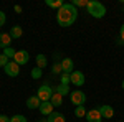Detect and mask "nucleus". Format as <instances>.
Segmentation results:
<instances>
[{
  "instance_id": "nucleus-10",
  "label": "nucleus",
  "mask_w": 124,
  "mask_h": 122,
  "mask_svg": "<svg viewBox=\"0 0 124 122\" xmlns=\"http://www.w3.org/2000/svg\"><path fill=\"white\" fill-rule=\"evenodd\" d=\"M99 112L103 115V119H113L114 117V109L111 106H99Z\"/></svg>"
},
{
  "instance_id": "nucleus-19",
  "label": "nucleus",
  "mask_w": 124,
  "mask_h": 122,
  "mask_svg": "<svg viewBox=\"0 0 124 122\" xmlns=\"http://www.w3.org/2000/svg\"><path fill=\"white\" fill-rule=\"evenodd\" d=\"M55 93L61 94V96H66V94H71V91H70V86H65V84H60L55 89Z\"/></svg>"
},
{
  "instance_id": "nucleus-6",
  "label": "nucleus",
  "mask_w": 124,
  "mask_h": 122,
  "mask_svg": "<svg viewBox=\"0 0 124 122\" xmlns=\"http://www.w3.org/2000/svg\"><path fill=\"white\" fill-rule=\"evenodd\" d=\"M3 69H5V74L10 76V78H15V76L20 74V65H17L15 61H10Z\"/></svg>"
},
{
  "instance_id": "nucleus-12",
  "label": "nucleus",
  "mask_w": 124,
  "mask_h": 122,
  "mask_svg": "<svg viewBox=\"0 0 124 122\" xmlns=\"http://www.w3.org/2000/svg\"><path fill=\"white\" fill-rule=\"evenodd\" d=\"M73 68H75V65H73V59H71V58H65V59L61 61V69H63V73L71 74V73H73Z\"/></svg>"
},
{
  "instance_id": "nucleus-17",
  "label": "nucleus",
  "mask_w": 124,
  "mask_h": 122,
  "mask_svg": "<svg viewBox=\"0 0 124 122\" xmlns=\"http://www.w3.org/2000/svg\"><path fill=\"white\" fill-rule=\"evenodd\" d=\"M45 3H46L48 7H51V8H58V10L65 5V2H63V0H46Z\"/></svg>"
},
{
  "instance_id": "nucleus-16",
  "label": "nucleus",
  "mask_w": 124,
  "mask_h": 122,
  "mask_svg": "<svg viewBox=\"0 0 124 122\" xmlns=\"http://www.w3.org/2000/svg\"><path fill=\"white\" fill-rule=\"evenodd\" d=\"M50 102L53 104V107H58V106H61L63 104V96L58 93H53V96H51V99H50Z\"/></svg>"
},
{
  "instance_id": "nucleus-29",
  "label": "nucleus",
  "mask_w": 124,
  "mask_h": 122,
  "mask_svg": "<svg viewBox=\"0 0 124 122\" xmlns=\"http://www.w3.org/2000/svg\"><path fill=\"white\" fill-rule=\"evenodd\" d=\"M0 122H10V117L5 114H0Z\"/></svg>"
},
{
  "instance_id": "nucleus-32",
  "label": "nucleus",
  "mask_w": 124,
  "mask_h": 122,
  "mask_svg": "<svg viewBox=\"0 0 124 122\" xmlns=\"http://www.w3.org/2000/svg\"><path fill=\"white\" fill-rule=\"evenodd\" d=\"M121 87H123V89H124V81H123V83H121Z\"/></svg>"
},
{
  "instance_id": "nucleus-5",
  "label": "nucleus",
  "mask_w": 124,
  "mask_h": 122,
  "mask_svg": "<svg viewBox=\"0 0 124 122\" xmlns=\"http://www.w3.org/2000/svg\"><path fill=\"white\" fill-rule=\"evenodd\" d=\"M30 59V55L27 50H17V55H15V58H13V61L17 63V65H27Z\"/></svg>"
},
{
  "instance_id": "nucleus-11",
  "label": "nucleus",
  "mask_w": 124,
  "mask_h": 122,
  "mask_svg": "<svg viewBox=\"0 0 124 122\" xmlns=\"http://www.w3.org/2000/svg\"><path fill=\"white\" fill-rule=\"evenodd\" d=\"M40 104H41V101L38 99V96H30L28 99H27V107H28L30 111L40 109Z\"/></svg>"
},
{
  "instance_id": "nucleus-20",
  "label": "nucleus",
  "mask_w": 124,
  "mask_h": 122,
  "mask_svg": "<svg viewBox=\"0 0 124 122\" xmlns=\"http://www.w3.org/2000/svg\"><path fill=\"white\" fill-rule=\"evenodd\" d=\"M86 112H88V111H86L85 106H78L76 109H75V115H76V117H86Z\"/></svg>"
},
{
  "instance_id": "nucleus-2",
  "label": "nucleus",
  "mask_w": 124,
  "mask_h": 122,
  "mask_svg": "<svg viewBox=\"0 0 124 122\" xmlns=\"http://www.w3.org/2000/svg\"><path fill=\"white\" fill-rule=\"evenodd\" d=\"M86 12L93 18H103L106 15V7L101 2H98V0H89L88 2V7H86Z\"/></svg>"
},
{
  "instance_id": "nucleus-27",
  "label": "nucleus",
  "mask_w": 124,
  "mask_h": 122,
  "mask_svg": "<svg viewBox=\"0 0 124 122\" xmlns=\"http://www.w3.org/2000/svg\"><path fill=\"white\" fill-rule=\"evenodd\" d=\"M51 71H53V74H61L63 73V69H61V63L60 65H53V68H51Z\"/></svg>"
},
{
  "instance_id": "nucleus-4",
  "label": "nucleus",
  "mask_w": 124,
  "mask_h": 122,
  "mask_svg": "<svg viewBox=\"0 0 124 122\" xmlns=\"http://www.w3.org/2000/svg\"><path fill=\"white\" fill-rule=\"evenodd\" d=\"M70 99H71V104H75L76 107H78V106H85V102H86V94L83 93V91L76 89V91H71Z\"/></svg>"
},
{
  "instance_id": "nucleus-24",
  "label": "nucleus",
  "mask_w": 124,
  "mask_h": 122,
  "mask_svg": "<svg viewBox=\"0 0 124 122\" xmlns=\"http://www.w3.org/2000/svg\"><path fill=\"white\" fill-rule=\"evenodd\" d=\"M10 122H27V117L22 115V114H17V115L10 117Z\"/></svg>"
},
{
  "instance_id": "nucleus-21",
  "label": "nucleus",
  "mask_w": 124,
  "mask_h": 122,
  "mask_svg": "<svg viewBox=\"0 0 124 122\" xmlns=\"http://www.w3.org/2000/svg\"><path fill=\"white\" fill-rule=\"evenodd\" d=\"M3 55H5V56L8 58V59H13V58H15V55H17V50H13V48H5V50H3Z\"/></svg>"
},
{
  "instance_id": "nucleus-8",
  "label": "nucleus",
  "mask_w": 124,
  "mask_h": 122,
  "mask_svg": "<svg viewBox=\"0 0 124 122\" xmlns=\"http://www.w3.org/2000/svg\"><path fill=\"white\" fill-rule=\"evenodd\" d=\"M86 121L88 122H101L103 121V115L99 112V109H89L86 112Z\"/></svg>"
},
{
  "instance_id": "nucleus-23",
  "label": "nucleus",
  "mask_w": 124,
  "mask_h": 122,
  "mask_svg": "<svg viewBox=\"0 0 124 122\" xmlns=\"http://www.w3.org/2000/svg\"><path fill=\"white\" fill-rule=\"evenodd\" d=\"M41 74H43V69H40V68H37V66L31 69V78H33V79H40Z\"/></svg>"
},
{
  "instance_id": "nucleus-9",
  "label": "nucleus",
  "mask_w": 124,
  "mask_h": 122,
  "mask_svg": "<svg viewBox=\"0 0 124 122\" xmlns=\"http://www.w3.org/2000/svg\"><path fill=\"white\" fill-rule=\"evenodd\" d=\"M53 109H55V107H53V104L50 102V101H46V102H41V104H40V109H38V111H40L41 115H50V114L55 112Z\"/></svg>"
},
{
  "instance_id": "nucleus-28",
  "label": "nucleus",
  "mask_w": 124,
  "mask_h": 122,
  "mask_svg": "<svg viewBox=\"0 0 124 122\" xmlns=\"http://www.w3.org/2000/svg\"><path fill=\"white\" fill-rule=\"evenodd\" d=\"M5 22H7V17H5V13L0 10V27H3V25H5Z\"/></svg>"
},
{
  "instance_id": "nucleus-13",
  "label": "nucleus",
  "mask_w": 124,
  "mask_h": 122,
  "mask_svg": "<svg viewBox=\"0 0 124 122\" xmlns=\"http://www.w3.org/2000/svg\"><path fill=\"white\" fill-rule=\"evenodd\" d=\"M12 41H13V40L10 36V33H2V35H0V48H2V50L8 48Z\"/></svg>"
},
{
  "instance_id": "nucleus-15",
  "label": "nucleus",
  "mask_w": 124,
  "mask_h": 122,
  "mask_svg": "<svg viewBox=\"0 0 124 122\" xmlns=\"http://www.w3.org/2000/svg\"><path fill=\"white\" fill-rule=\"evenodd\" d=\"M48 122H65L66 119H65V115L61 112H53V114H50L48 115V119H46Z\"/></svg>"
},
{
  "instance_id": "nucleus-14",
  "label": "nucleus",
  "mask_w": 124,
  "mask_h": 122,
  "mask_svg": "<svg viewBox=\"0 0 124 122\" xmlns=\"http://www.w3.org/2000/svg\"><path fill=\"white\" fill-rule=\"evenodd\" d=\"M22 35H23V28H22V27H18V25L12 27V30H10V36H12V40H18Z\"/></svg>"
},
{
  "instance_id": "nucleus-26",
  "label": "nucleus",
  "mask_w": 124,
  "mask_h": 122,
  "mask_svg": "<svg viewBox=\"0 0 124 122\" xmlns=\"http://www.w3.org/2000/svg\"><path fill=\"white\" fill-rule=\"evenodd\" d=\"M8 63H10V59L5 56L3 53H0V66H2V68H5V66L8 65Z\"/></svg>"
},
{
  "instance_id": "nucleus-18",
  "label": "nucleus",
  "mask_w": 124,
  "mask_h": 122,
  "mask_svg": "<svg viewBox=\"0 0 124 122\" xmlns=\"http://www.w3.org/2000/svg\"><path fill=\"white\" fill-rule=\"evenodd\" d=\"M46 56L45 55H37V68H40V69H43L45 66H46Z\"/></svg>"
},
{
  "instance_id": "nucleus-7",
  "label": "nucleus",
  "mask_w": 124,
  "mask_h": 122,
  "mask_svg": "<svg viewBox=\"0 0 124 122\" xmlns=\"http://www.w3.org/2000/svg\"><path fill=\"white\" fill-rule=\"evenodd\" d=\"M71 84H75L76 87L85 84V73L83 71H73L71 73Z\"/></svg>"
},
{
  "instance_id": "nucleus-22",
  "label": "nucleus",
  "mask_w": 124,
  "mask_h": 122,
  "mask_svg": "<svg viewBox=\"0 0 124 122\" xmlns=\"http://www.w3.org/2000/svg\"><path fill=\"white\" fill-rule=\"evenodd\" d=\"M61 84L65 86H70V83H71V74H68V73H61Z\"/></svg>"
},
{
  "instance_id": "nucleus-1",
  "label": "nucleus",
  "mask_w": 124,
  "mask_h": 122,
  "mask_svg": "<svg viewBox=\"0 0 124 122\" xmlns=\"http://www.w3.org/2000/svg\"><path fill=\"white\" fill-rule=\"evenodd\" d=\"M78 18V10L73 3H65L56 13V22L60 27H71Z\"/></svg>"
},
{
  "instance_id": "nucleus-25",
  "label": "nucleus",
  "mask_w": 124,
  "mask_h": 122,
  "mask_svg": "<svg viewBox=\"0 0 124 122\" xmlns=\"http://www.w3.org/2000/svg\"><path fill=\"white\" fill-rule=\"evenodd\" d=\"M88 2H89V0H73L71 3H73L75 7H88Z\"/></svg>"
},
{
  "instance_id": "nucleus-3",
  "label": "nucleus",
  "mask_w": 124,
  "mask_h": 122,
  "mask_svg": "<svg viewBox=\"0 0 124 122\" xmlns=\"http://www.w3.org/2000/svg\"><path fill=\"white\" fill-rule=\"evenodd\" d=\"M53 93H55V89H51V87H50V84H43V86H40V87H38L37 96H38V99L41 101V102H46V101H50V99H51Z\"/></svg>"
},
{
  "instance_id": "nucleus-30",
  "label": "nucleus",
  "mask_w": 124,
  "mask_h": 122,
  "mask_svg": "<svg viewBox=\"0 0 124 122\" xmlns=\"http://www.w3.org/2000/svg\"><path fill=\"white\" fill-rule=\"evenodd\" d=\"M119 38H121V41H124V25L121 27V30H119Z\"/></svg>"
},
{
  "instance_id": "nucleus-31",
  "label": "nucleus",
  "mask_w": 124,
  "mask_h": 122,
  "mask_svg": "<svg viewBox=\"0 0 124 122\" xmlns=\"http://www.w3.org/2000/svg\"><path fill=\"white\" fill-rule=\"evenodd\" d=\"M13 10H15L17 13H20V12H22V7H20V5H15V7H13Z\"/></svg>"
}]
</instances>
